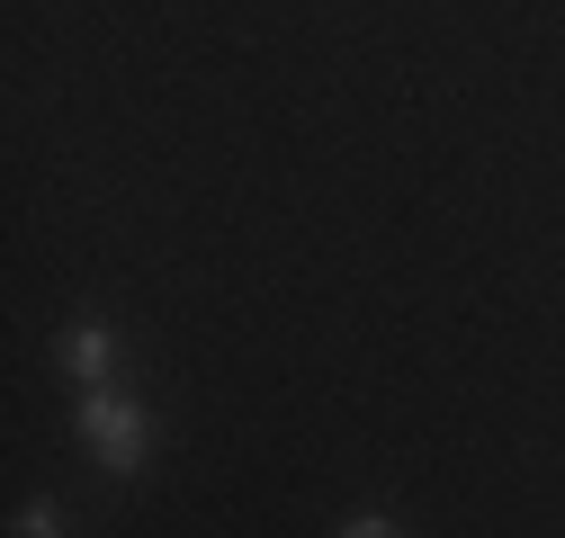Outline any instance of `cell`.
Here are the masks:
<instances>
[{
	"mask_svg": "<svg viewBox=\"0 0 565 538\" xmlns=\"http://www.w3.org/2000/svg\"><path fill=\"white\" fill-rule=\"evenodd\" d=\"M73 431H82V449L108 466V476H145V458H153V413H145L126 386H82Z\"/></svg>",
	"mask_w": 565,
	"mask_h": 538,
	"instance_id": "obj_1",
	"label": "cell"
},
{
	"mask_svg": "<svg viewBox=\"0 0 565 538\" xmlns=\"http://www.w3.org/2000/svg\"><path fill=\"white\" fill-rule=\"evenodd\" d=\"M332 538H404V529H395V520H377V512H369V520H341V529H332Z\"/></svg>",
	"mask_w": 565,
	"mask_h": 538,
	"instance_id": "obj_4",
	"label": "cell"
},
{
	"mask_svg": "<svg viewBox=\"0 0 565 538\" xmlns=\"http://www.w3.org/2000/svg\"><path fill=\"white\" fill-rule=\"evenodd\" d=\"M54 368H63V377H82V386H108V377H117V332H108L99 314L63 323V332H54Z\"/></svg>",
	"mask_w": 565,
	"mask_h": 538,
	"instance_id": "obj_2",
	"label": "cell"
},
{
	"mask_svg": "<svg viewBox=\"0 0 565 538\" xmlns=\"http://www.w3.org/2000/svg\"><path fill=\"white\" fill-rule=\"evenodd\" d=\"M19 538H73V529H63L54 503H28V512H19Z\"/></svg>",
	"mask_w": 565,
	"mask_h": 538,
	"instance_id": "obj_3",
	"label": "cell"
}]
</instances>
